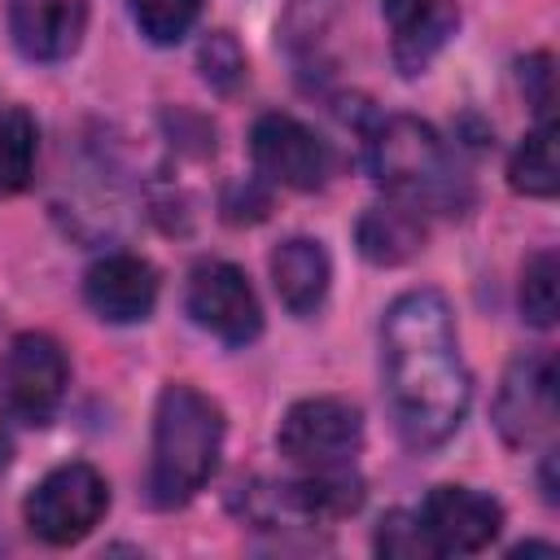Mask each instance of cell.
Returning <instances> with one entry per match:
<instances>
[{"instance_id": "1", "label": "cell", "mask_w": 560, "mask_h": 560, "mask_svg": "<svg viewBox=\"0 0 560 560\" xmlns=\"http://www.w3.org/2000/svg\"><path fill=\"white\" fill-rule=\"evenodd\" d=\"M381 372L394 420L411 446H442L468 416L472 381L459 359L451 306L438 289L389 302L381 324Z\"/></svg>"}, {"instance_id": "2", "label": "cell", "mask_w": 560, "mask_h": 560, "mask_svg": "<svg viewBox=\"0 0 560 560\" xmlns=\"http://www.w3.org/2000/svg\"><path fill=\"white\" fill-rule=\"evenodd\" d=\"M368 166L376 184L416 214H464L472 201L442 136L411 114L381 118L368 131Z\"/></svg>"}, {"instance_id": "3", "label": "cell", "mask_w": 560, "mask_h": 560, "mask_svg": "<svg viewBox=\"0 0 560 560\" xmlns=\"http://www.w3.org/2000/svg\"><path fill=\"white\" fill-rule=\"evenodd\" d=\"M223 455V411L192 385H166L153 411V455H149V503L184 508L219 468Z\"/></svg>"}, {"instance_id": "4", "label": "cell", "mask_w": 560, "mask_h": 560, "mask_svg": "<svg viewBox=\"0 0 560 560\" xmlns=\"http://www.w3.org/2000/svg\"><path fill=\"white\" fill-rule=\"evenodd\" d=\"M105 512H109V486L83 459L57 464L52 472H44L22 503L31 534L44 538L48 547H70L88 538L105 521Z\"/></svg>"}, {"instance_id": "5", "label": "cell", "mask_w": 560, "mask_h": 560, "mask_svg": "<svg viewBox=\"0 0 560 560\" xmlns=\"http://www.w3.org/2000/svg\"><path fill=\"white\" fill-rule=\"evenodd\" d=\"M70 363L48 332H18L0 359V416L39 429L57 416L66 398Z\"/></svg>"}, {"instance_id": "6", "label": "cell", "mask_w": 560, "mask_h": 560, "mask_svg": "<svg viewBox=\"0 0 560 560\" xmlns=\"http://www.w3.org/2000/svg\"><path fill=\"white\" fill-rule=\"evenodd\" d=\"M276 446L302 472L350 468L363 446V416L346 398H302L284 411L276 429Z\"/></svg>"}, {"instance_id": "7", "label": "cell", "mask_w": 560, "mask_h": 560, "mask_svg": "<svg viewBox=\"0 0 560 560\" xmlns=\"http://www.w3.org/2000/svg\"><path fill=\"white\" fill-rule=\"evenodd\" d=\"M363 503V481L350 468H324L306 472L298 481L280 486H249L245 490V512L258 525H324L341 521Z\"/></svg>"}, {"instance_id": "8", "label": "cell", "mask_w": 560, "mask_h": 560, "mask_svg": "<svg viewBox=\"0 0 560 560\" xmlns=\"http://www.w3.org/2000/svg\"><path fill=\"white\" fill-rule=\"evenodd\" d=\"M188 315L197 328L219 337L223 346H245L262 332V306L254 298V284L236 262L223 258H201L188 271Z\"/></svg>"}, {"instance_id": "9", "label": "cell", "mask_w": 560, "mask_h": 560, "mask_svg": "<svg viewBox=\"0 0 560 560\" xmlns=\"http://www.w3.org/2000/svg\"><path fill=\"white\" fill-rule=\"evenodd\" d=\"M494 429L508 446H534L556 429V363L551 354H521L494 394Z\"/></svg>"}, {"instance_id": "10", "label": "cell", "mask_w": 560, "mask_h": 560, "mask_svg": "<svg viewBox=\"0 0 560 560\" xmlns=\"http://www.w3.org/2000/svg\"><path fill=\"white\" fill-rule=\"evenodd\" d=\"M424 538L438 556H472L494 542L503 529V508L468 486H433L416 512Z\"/></svg>"}, {"instance_id": "11", "label": "cell", "mask_w": 560, "mask_h": 560, "mask_svg": "<svg viewBox=\"0 0 560 560\" xmlns=\"http://www.w3.org/2000/svg\"><path fill=\"white\" fill-rule=\"evenodd\" d=\"M249 158L271 184H284L298 192H315L328 175L324 140L289 114H262L249 127Z\"/></svg>"}, {"instance_id": "12", "label": "cell", "mask_w": 560, "mask_h": 560, "mask_svg": "<svg viewBox=\"0 0 560 560\" xmlns=\"http://www.w3.org/2000/svg\"><path fill=\"white\" fill-rule=\"evenodd\" d=\"M83 298L105 324H140L158 302V271L140 254H105L88 267Z\"/></svg>"}, {"instance_id": "13", "label": "cell", "mask_w": 560, "mask_h": 560, "mask_svg": "<svg viewBox=\"0 0 560 560\" xmlns=\"http://www.w3.org/2000/svg\"><path fill=\"white\" fill-rule=\"evenodd\" d=\"M381 13L389 22V52L394 66L411 79L420 74L455 35L459 4L455 0H381Z\"/></svg>"}, {"instance_id": "14", "label": "cell", "mask_w": 560, "mask_h": 560, "mask_svg": "<svg viewBox=\"0 0 560 560\" xmlns=\"http://www.w3.org/2000/svg\"><path fill=\"white\" fill-rule=\"evenodd\" d=\"M88 0H9V31L22 57L61 61L79 48Z\"/></svg>"}, {"instance_id": "15", "label": "cell", "mask_w": 560, "mask_h": 560, "mask_svg": "<svg viewBox=\"0 0 560 560\" xmlns=\"http://www.w3.org/2000/svg\"><path fill=\"white\" fill-rule=\"evenodd\" d=\"M328 280H332V262L319 241L293 236L271 249V284L293 315H315L328 293Z\"/></svg>"}, {"instance_id": "16", "label": "cell", "mask_w": 560, "mask_h": 560, "mask_svg": "<svg viewBox=\"0 0 560 560\" xmlns=\"http://www.w3.org/2000/svg\"><path fill=\"white\" fill-rule=\"evenodd\" d=\"M354 241H359V254L368 262L398 267V262H407L424 249V223L402 201H385V206L363 210V219L354 228Z\"/></svg>"}, {"instance_id": "17", "label": "cell", "mask_w": 560, "mask_h": 560, "mask_svg": "<svg viewBox=\"0 0 560 560\" xmlns=\"http://www.w3.org/2000/svg\"><path fill=\"white\" fill-rule=\"evenodd\" d=\"M508 184L525 197H556L560 188V162H556V122L538 118V127L516 144L508 162Z\"/></svg>"}, {"instance_id": "18", "label": "cell", "mask_w": 560, "mask_h": 560, "mask_svg": "<svg viewBox=\"0 0 560 560\" xmlns=\"http://www.w3.org/2000/svg\"><path fill=\"white\" fill-rule=\"evenodd\" d=\"M39 131L26 109H9L0 118V192H22L35 175Z\"/></svg>"}, {"instance_id": "19", "label": "cell", "mask_w": 560, "mask_h": 560, "mask_svg": "<svg viewBox=\"0 0 560 560\" xmlns=\"http://www.w3.org/2000/svg\"><path fill=\"white\" fill-rule=\"evenodd\" d=\"M131 18L149 44L166 48V44H179L197 26L201 0H131Z\"/></svg>"}, {"instance_id": "20", "label": "cell", "mask_w": 560, "mask_h": 560, "mask_svg": "<svg viewBox=\"0 0 560 560\" xmlns=\"http://www.w3.org/2000/svg\"><path fill=\"white\" fill-rule=\"evenodd\" d=\"M521 315L534 328L556 324V254L551 249H534L521 267Z\"/></svg>"}, {"instance_id": "21", "label": "cell", "mask_w": 560, "mask_h": 560, "mask_svg": "<svg viewBox=\"0 0 560 560\" xmlns=\"http://www.w3.org/2000/svg\"><path fill=\"white\" fill-rule=\"evenodd\" d=\"M197 66H201V79L214 88V92H232L241 79H245V52L236 44L232 31H214L201 39V52H197Z\"/></svg>"}, {"instance_id": "22", "label": "cell", "mask_w": 560, "mask_h": 560, "mask_svg": "<svg viewBox=\"0 0 560 560\" xmlns=\"http://www.w3.org/2000/svg\"><path fill=\"white\" fill-rule=\"evenodd\" d=\"M376 551L381 556H398V560H420V556H438L433 542L424 538L420 521L407 516V512H389L381 516V529H376Z\"/></svg>"}, {"instance_id": "23", "label": "cell", "mask_w": 560, "mask_h": 560, "mask_svg": "<svg viewBox=\"0 0 560 560\" xmlns=\"http://www.w3.org/2000/svg\"><path fill=\"white\" fill-rule=\"evenodd\" d=\"M521 88L534 105L538 118H551V57L547 52H534L521 61Z\"/></svg>"}, {"instance_id": "24", "label": "cell", "mask_w": 560, "mask_h": 560, "mask_svg": "<svg viewBox=\"0 0 560 560\" xmlns=\"http://www.w3.org/2000/svg\"><path fill=\"white\" fill-rule=\"evenodd\" d=\"M4 464H9V442L0 438V468H4Z\"/></svg>"}]
</instances>
